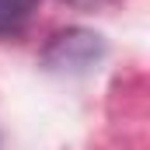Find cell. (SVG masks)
<instances>
[{"instance_id":"6da1fadb","label":"cell","mask_w":150,"mask_h":150,"mask_svg":"<svg viewBox=\"0 0 150 150\" xmlns=\"http://www.w3.org/2000/svg\"><path fill=\"white\" fill-rule=\"evenodd\" d=\"M32 11H35V0H0V35L18 32Z\"/></svg>"},{"instance_id":"7a4b0ae2","label":"cell","mask_w":150,"mask_h":150,"mask_svg":"<svg viewBox=\"0 0 150 150\" xmlns=\"http://www.w3.org/2000/svg\"><path fill=\"white\" fill-rule=\"evenodd\" d=\"M70 4H84V7H98V4H108V0H70Z\"/></svg>"}]
</instances>
